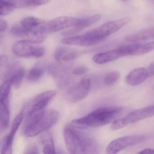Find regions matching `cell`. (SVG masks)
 Masks as SVG:
<instances>
[{
    "instance_id": "1",
    "label": "cell",
    "mask_w": 154,
    "mask_h": 154,
    "mask_svg": "<svg viewBox=\"0 0 154 154\" xmlns=\"http://www.w3.org/2000/svg\"><path fill=\"white\" fill-rule=\"evenodd\" d=\"M123 111L122 107H102L84 117L74 120L71 124L78 129L102 127L112 123Z\"/></svg>"
},
{
    "instance_id": "2",
    "label": "cell",
    "mask_w": 154,
    "mask_h": 154,
    "mask_svg": "<svg viewBox=\"0 0 154 154\" xmlns=\"http://www.w3.org/2000/svg\"><path fill=\"white\" fill-rule=\"evenodd\" d=\"M24 128L26 137H35L47 130L58 121L59 114L54 109H43L31 115H28Z\"/></svg>"
},
{
    "instance_id": "3",
    "label": "cell",
    "mask_w": 154,
    "mask_h": 154,
    "mask_svg": "<svg viewBox=\"0 0 154 154\" xmlns=\"http://www.w3.org/2000/svg\"><path fill=\"white\" fill-rule=\"evenodd\" d=\"M72 125H66L63 129V137L66 148L71 154H82L90 150L92 142L84 132Z\"/></svg>"
},
{
    "instance_id": "4",
    "label": "cell",
    "mask_w": 154,
    "mask_h": 154,
    "mask_svg": "<svg viewBox=\"0 0 154 154\" xmlns=\"http://www.w3.org/2000/svg\"><path fill=\"white\" fill-rule=\"evenodd\" d=\"M131 20V18L127 17L117 20L108 21L84 35L91 43V45H94L102 42L106 38L118 32L129 23Z\"/></svg>"
},
{
    "instance_id": "5",
    "label": "cell",
    "mask_w": 154,
    "mask_h": 154,
    "mask_svg": "<svg viewBox=\"0 0 154 154\" xmlns=\"http://www.w3.org/2000/svg\"><path fill=\"white\" fill-rule=\"evenodd\" d=\"M154 116V105L143 107L132 111L122 119H117L111 126L112 131L122 128L129 124Z\"/></svg>"
},
{
    "instance_id": "6",
    "label": "cell",
    "mask_w": 154,
    "mask_h": 154,
    "mask_svg": "<svg viewBox=\"0 0 154 154\" xmlns=\"http://www.w3.org/2000/svg\"><path fill=\"white\" fill-rule=\"evenodd\" d=\"M146 139V136L142 134L123 136L110 142L106 148V151L108 154H117L127 148L140 144Z\"/></svg>"
},
{
    "instance_id": "7",
    "label": "cell",
    "mask_w": 154,
    "mask_h": 154,
    "mask_svg": "<svg viewBox=\"0 0 154 154\" xmlns=\"http://www.w3.org/2000/svg\"><path fill=\"white\" fill-rule=\"evenodd\" d=\"M26 39L20 40L14 44L12 51L16 55L22 57L39 58L44 56L45 48L41 46L36 45Z\"/></svg>"
},
{
    "instance_id": "8",
    "label": "cell",
    "mask_w": 154,
    "mask_h": 154,
    "mask_svg": "<svg viewBox=\"0 0 154 154\" xmlns=\"http://www.w3.org/2000/svg\"><path fill=\"white\" fill-rule=\"evenodd\" d=\"M131 48V44L122 46L110 51L96 54L93 57V60L98 64L107 63L123 57L130 55Z\"/></svg>"
},
{
    "instance_id": "9",
    "label": "cell",
    "mask_w": 154,
    "mask_h": 154,
    "mask_svg": "<svg viewBox=\"0 0 154 154\" xmlns=\"http://www.w3.org/2000/svg\"><path fill=\"white\" fill-rule=\"evenodd\" d=\"M80 19L72 17H59L54 19L47 23H44L41 27V30L44 34L57 32L62 29L74 26Z\"/></svg>"
},
{
    "instance_id": "10",
    "label": "cell",
    "mask_w": 154,
    "mask_h": 154,
    "mask_svg": "<svg viewBox=\"0 0 154 154\" xmlns=\"http://www.w3.org/2000/svg\"><path fill=\"white\" fill-rule=\"evenodd\" d=\"M57 92L54 90H49L38 94L29 102L24 107L28 115L44 109L49 102L55 96Z\"/></svg>"
},
{
    "instance_id": "11",
    "label": "cell",
    "mask_w": 154,
    "mask_h": 154,
    "mask_svg": "<svg viewBox=\"0 0 154 154\" xmlns=\"http://www.w3.org/2000/svg\"><path fill=\"white\" fill-rule=\"evenodd\" d=\"M91 87L90 79H83L76 85L68 90L66 93V98L71 102H78L87 97Z\"/></svg>"
},
{
    "instance_id": "12",
    "label": "cell",
    "mask_w": 154,
    "mask_h": 154,
    "mask_svg": "<svg viewBox=\"0 0 154 154\" xmlns=\"http://www.w3.org/2000/svg\"><path fill=\"white\" fill-rule=\"evenodd\" d=\"M24 118V112H21L15 117L11 126V130L6 138L2 147V154H11L12 142L14 136L20 126Z\"/></svg>"
},
{
    "instance_id": "13",
    "label": "cell",
    "mask_w": 154,
    "mask_h": 154,
    "mask_svg": "<svg viewBox=\"0 0 154 154\" xmlns=\"http://www.w3.org/2000/svg\"><path fill=\"white\" fill-rule=\"evenodd\" d=\"M149 77L147 69L138 67L128 74L126 77V82L129 85L136 86L145 82Z\"/></svg>"
},
{
    "instance_id": "14",
    "label": "cell",
    "mask_w": 154,
    "mask_h": 154,
    "mask_svg": "<svg viewBox=\"0 0 154 154\" xmlns=\"http://www.w3.org/2000/svg\"><path fill=\"white\" fill-rule=\"evenodd\" d=\"M100 18V15H95L86 18L80 19L78 23L73 26V28L72 29L65 32V33H63V35H64L68 36L69 35H72L77 33L80 30L93 25L94 23L99 21Z\"/></svg>"
},
{
    "instance_id": "15",
    "label": "cell",
    "mask_w": 154,
    "mask_h": 154,
    "mask_svg": "<svg viewBox=\"0 0 154 154\" xmlns=\"http://www.w3.org/2000/svg\"><path fill=\"white\" fill-rule=\"evenodd\" d=\"M0 128L1 131L6 130L9 124V98L0 99Z\"/></svg>"
},
{
    "instance_id": "16",
    "label": "cell",
    "mask_w": 154,
    "mask_h": 154,
    "mask_svg": "<svg viewBox=\"0 0 154 154\" xmlns=\"http://www.w3.org/2000/svg\"><path fill=\"white\" fill-rule=\"evenodd\" d=\"M153 39H154V28L146 29L137 33L128 35L125 38L126 41L130 43Z\"/></svg>"
},
{
    "instance_id": "17",
    "label": "cell",
    "mask_w": 154,
    "mask_h": 154,
    "mask_svg": "<svg viewBox=\"0 0 154 154\" xmlns=\"http://www.w3.org/2000/svg\"><path fill=\"white\" fill-rule=\"evenodd\" d=\"M44 21L35 17H26L22 19L20 21V25L30 31H35L40 28Z\"/></svg>"
},
{
    "instance_id": "18",
    "label": "cell",
    "mask_w": 154,
    "mask_h": 154,
    "mask_svg": "<svg viewBox=\"0 0 154 154\" xmlns=\"http://www.w3.org/2000/svg\"><path fill=\"white\" fill-rule=\"evenodd\" d=\"M61 42L63 44H66V45L82 46H91L90 42L86 39L84 35L64 38L62 39Z\"/></svg>"
},
{
    "instance_id": "19",
    "label": "cell",
    "mask_w": 154,
    "mask_h": 154,
    "mask_svg": "<svg viewBox=\"0 0 154 154\" xmlns=\"http://www.w3.org/2000/svg\"><path fill=\"white\" fill-rule=\"evenodd\" d=\"M154 50V41L145 44L136 43L132 56L141 55Z\"/></svg>"
},
{
    "instance_id": "20",
    "label": "cell",
    "mask_w": 154,
    "mask_h": 154,
    "mask_svg": "<svg viewBox=\"0 0 154 154\" xmlns=\"http://www.w3.org/2000/svg\"><path fill=\"white\" fill-rule=\"evenodd\" d=\"M25 74L24 68L21 66L11 77L10 79L11 81L12 85H13L15 89H19L21 86L22 81L25 76Z\"/></svg>"
},
{
    "instance_id": "21",
    "label": "cell",
    "mask_w": 154,
    "mask_h": 154,
    "mask_svg": "<svg viewBox=\"0 0 154 154\" xmlns=\"http://www.w3.org/2000/svg\"><path fill=\"white\" fill-rule=\"evenodd\" d=\"M120 74L118 71H113L107 75L103 79V83L107 86H111L116 83L119 79Z\"/></svg>"
},
{
    "instance_id": "22",
    "label": "cell",
    "mask_w": 154,
    "mask_h": 154,
    "mask_svg": "<svg viewBox=\"0 0 154 154\" xmlns=\"http://www.w3.org/2000/svg\"><path fill=\"white\" fill-rule=\"evenodd\" d=\"M44 70L38 67H34L29 71L27 76V79L31 82L38 81L43 75Z\"/></svg>"
},
{
    "instance_id": "23",
    "label": "cell",
    "mask_w": 154,
    "mask_h": 154,
    "mask_svg": "<svg viewBox=\"0 0 154 154\" xmlns=\"http://www.w3.org/2000/svg\"><path fill=\"white\" fill-rule=\"evenodd\" d=\"M12 85L10 79L5 80L1 86L0 98H9Z\"/></svg>"
},
{
    "instance_id": "24",
    "label": "cell",
    "mask_w": 154,
    "mask_h": 154,
    "mask_svg": "<svg viewBox=\"0 0 154 154\" xmlns=\"http://www.w3.org/2000/svg\"><path fill=\"white\" fill-rule=\"evenodd\" d=\"M15 8L9 3L3 0H0V15L5 16L10 14L14 11Z\"/></svg>"
},
{
    "instance_id": "25",
    "label": "cell",
    "mask_w": 154,
    "mask_h": 154,
    "mask_svg": "<svg viewBox=\"0 0 154 154\" xmlns=\"http://www.w3.org/2000/svg\"><path fill=\"white\" fill-rule=\"evenodd\" d=\"M43 144L45 145L43 150L44 154H53L55 153V149L53 138L47 139L43 142Z\"/></svg>"
},
{
    "instance_id": "26",
    "label": "cell",
    "mask_w": 154,
    "mask_h": 154,
    "mask_svg": "<svg viewBox=\"0 0 154 154\" xmlns=\"http://www.w3.org/2000/svg\"><path fill=\"white\" fill-rule=\"evenodd\" d=\"M12 5L15 8H27V0H3Z\"/></svg>"
},
{
    "instance_id": "27",
    "label": "cell",
    "mask_w": 154,
    "mask_h": 154,
    "mask_svg": "<svg viewBox=\"0 0 154 154\" xmlns=\"http://www.w3.org/2000/svg\"><path fill=\"white\" fill-rule=\"evenodd\" d=\"M79 54L78 52L75 51H72V52H66L63 56L62 57V61L65 62H68V61H72L75 58L78 57Z\"/></svg>"
},
{
    "instance_id": "28",
    "label": "cell",
    "mask_w": 154,
    "mask_h": 154,
    "mask_svg": "<svg viewBox=\"0 0 154 154\" xmlns=\"http://www.w3.org/2000/svg\"><path fill=\"white\" fill-rule=\"evenodd\" d=\"M49 0H28V8L38 7L48 4Z\"/></svg>"
},
{
    "instance_id": "29",
    "label": "cell",
    "mask_w": 154,
    "mask_h": 154,
    "mask_svg": "<svg viewBox=\"0 0 154 154\" xmlns=\"http://www.w3.org/2000/svg\"><path fill=\"white\" fill-rule=\"evenodd\" d=\"M67 50L64 48H59L56 50L54 54V58L57 61L62 60L64 55L67 52Z\"/></svg>"
},
{
    "instance_id": "30",
    "label": "cell",
    "mask_w": 154,
    "mask_h": 154,
    "mask_svg": "<svg viewBox=\"0 0 154 154\" xmlns=\"http://www.w3.org/2000/svg\"><path fill=\"white\" fill-rule=\"evenodd\" d=\"M88 68L85 66H80L75 68L73 71V74L75 75H82L85 74L88 72Z\"/></svg>"
},
{
    "instance_id": "31",
    "label": "cell",
    "mask_w": 154,
    "mask_h": 154,
    "mask_svg": "<svg viewBox=\"0 0 154 154\" xmlns=\"http://www.w3.org/2000/svg\"><path fill=\"white\" fill-rule=\"evenodd\" d=\"M8 24L7 21L1 19L0 20V31L1 32H4L7 29Z\"/></svg>"
},
{
    "instance_id": "32",
    "label": "cell",
    "mask_w": 154,
    "mask_h": 154,
    "mask_svg": "<svg viewBox=\"0 0 154 154\" xmlns=\"http://www.w3.org/2000/svg\"><path fill=\"white\" fill-rule=\"evenodd\" d=\"M149 76H154V62H152L147 68Z\"/></svg>"
},
{
    "instance_id": "33",
    "label": "cell",
    "mask_w": 154,
    "mask_h": 154,
    "mask_svg": "<svg viewBox=\"0 0 154 154\" xmlns=\"http://www.w3.org/2000/svg\"><path fill=\"white\" fill-rule=\"evenodd\" d=\"M139 154H154V149L146 148L138 152Z\"/></svg>"
},
{
    "instance_id": "34",
    "label": "cell",
    "mask_w": 154,
    "mask_h": 154,
    "mask_svg": "<svg viewBox=\"0 0 154 154\" xmlns=\"http://www.w3.org/2000/svg\"><path fill=\"white\" fill-rule=\"evenodd\" d=\"M38 149L37 148L35 147H32L31 149H29V151L28 152H26V153L27 154H33V153H38Z\"/></svg>"
},
{
    "instance_id": "35",
    "label": "cell",
    "mask_w": 154,
    "mask_h": 154,
    "mask_svg": "<svg viewBox=\"0 0 154 154\" xmlns=\"http://www.w3.org/2000/svg\"><path fill=\"white\" fill-rule=\"evenodd\" d=\"M149 1L151 2V3H153V4H154V0H149Z\"/></svg>"
},
{
    "instance_id": "36",
    "label": "cell",
    "mask_w": 154,
    "mask_h": 154,
    "mask_svg": "<svg viewBox=\"0 0 154 154\" xmlns=\"http://www.w3.org/2000/svg\"><path fill=\"white\" fill-rule=\"evenodd\" d=\"M153 89H154V86H153Z\"/></svg>"
},
{
    "instance_id": "37",
    "label": "cell",
    "mask_w": 154,
    "mask_h": 154,
    "mask_svg": "<svg viewBox=\"0 0 154 154\" xmlns=\"http://www.w3.org/2000/svg\"><path fill=\"white\" fill-rule=\"evenodd\" d=\"M123 1H126V0H123Z\"/></svg>"
}]
</instances>
